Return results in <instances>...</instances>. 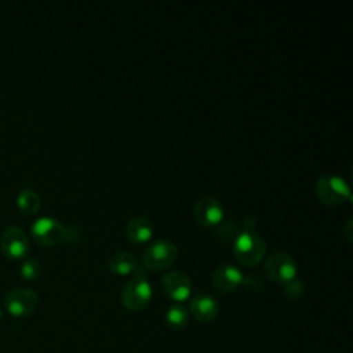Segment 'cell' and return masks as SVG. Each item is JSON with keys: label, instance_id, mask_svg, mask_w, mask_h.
I'll return each mask as SVG.
<instances>
[{"label": "cell", "instance_id": "cell-15", "mask_svg": "<svg viewBox=\"0 0 353 353\" xmlns=\"http://www.w3.org/2000/svg\"><path fill=\"white\" fill-rule=\"evenodd\" d=\"M165 324L168 328L179 331L183 330L189 323V312L182 303H172L165 312Z\"/></svg>", "mask_w": 353, "mask_h": 353}, {"label": "cell", "instance_id": "cell-17", "mask_svg": "<svg viewBox=\"0 0 353 353\" xmlns=\"http://www.w3.org/2000/svg\"><path fill=\"white\" fill-rule=\"evenodd\" d=\"M243 229L239 226V223L234 219H226V221H221L216 228H215V233L225 241H233L236 239V236L241 232Z\"/></svg>", "mask_w": 353, "mask_h": 353}, {"label": "cell", "instance_id": "cell-18", "mask_svg": "<svg viewBox=\"0 0 353 353\" xmlns=\"http://www.w3.org/2000/svg\"><path fill=\"white\" fill-rule=\"evenodd\" d=\"M40 273H41V266L33 258L26 259L21 266V274L25 280H36L40 276Z\"/></svg>", "mask_w": 353, "mask_h": 353}, {"label": "cell", "instance_id": "cell-14", "mask_svg": "<svg viewBox=\"0 0 353 353\" xmlns=\"http://www.w3.org/2000/svg\"><path fill=\"white\" fill-rule=\"evenodd\" d=\"M108 268L110 269V272H113L116 274H120V276L128 274V273L137 270V268H138L137 256L131 251H127V250L114 251L108 258Z\"/></svg>", "mask_w": 353, "mask_h": 353}, {"label": "cell", "instance_id": "cell-7", "mask_svg": "<svg viewBox=\"0 0 353 353\" xmlns=\"http://www.w3.org/2000/svg\"><path fill=\"white\" fill-rule=\"evenodd\" d=\"M33 237L43 245L51 247L65 240V226L50 216H41L32 225Z\"/></svg>", "mask_w": 353, "mask_h": 353}, {"label": "cell", "instance_id": "cell-10", "mask_svg": "<svg viewBox=\"0 0 353 353\" xmlns=\"http://www.w3.org/2000/svg\"><path fill=\"white\" fill-rule=\"evenodd\" d=\"M0 245L8 258H22L29 251V241L25 232L18 226H8L3 230Z\"/></svg>", "mask_w": 353, "mask_h": 353}, {"label": "cell", "instance_id": "cell-11", "mask_svg": "<svg viewBox=\"0 0 353 353\" xmlns=\"http://www.w3.org/2000/svg\"><path fill=\"white\" fill-rule=\"evenodd\" d=\"M243 279L244 274L239 268L230 263H222L212 272L211 283L218 291L232 292L243 284Z\"/></svg>", "mask_w": 353, "mask_h": 353}, {"label": "cell", "instance_id": "cell-6", "mask_svg": "<svg viewBox=\"0 0 353 353\" xmlns=\"http://www.w3.org/2000/svg\"><path fill=\"white\" fill-rule=\"evenodd\" d=\"M39 303L37 294L26 287H18L4 296L6 310L14 317H23L34 312Z\"/></svg>", "mask_w": 353, "mask_h": 353}, {"label": "cell", "instance_id": "cell-1", "mask_svg": "<svg viewBox=\"0 0 353 353\" xmlns=\"http://www.w3.org/2000/svg\"><path fill=\"white\" fill-rule=\"evenodd\" d=\"M232 250L241 265L254 266L265 256L266 241L255 230L243 229L232 241Z\"/></svg>", "mask_w": 353, "mask_h": 353}, {"label": "cell", "instance_id": "cell-3", "mask_svg": "<svg viewBox=\"0 0 353 353\" xmlns=\"http://www.w3.org/2000/svg\"><path fill=\"white\" fill-rule=\"evenodd\" d=\"M121 303L125 309L138 312L143 309L152 298V285L145 273H137L121 290Z\"/></svg>", "mask_w": 353, "mask_h": 353}, {"label": "cell", "instance_id": "cell-8", "mask_svg": "<svg viewBox=\"0 0 353 353\" xmlns=\"http://www.w3.org/2000/svg\"><path fill=\"white\" fill-rule=\"evenodd\" d=\"M161 290L175 302H183L190 296L192 281L182 270H170L161 277Z\"/></svg>", "mask_w": 353, "mask_h": 353}, {"label": "cell", "instance_id": "cell-20", "mask_svg": "<svg viewBox=\"0 0 353 353\" xmlns=\"http://www.w3.org/2000/svg\"><path fill=\"white\" fill-rule=\"evenodd\" d=\"M243 284L251 291H258L262 287V280L258 274H248V276H244Z\"/></svg>", "mask_w": 353, "mask_h": 353}, {"label": "cell", "instance_id": "cell-16", "mask_svg": "<svg viewBox=\"0 0 353 353\" xmlns=\"http://www.w3.org/2000/svg\"><path fill=\"white\" fill-rule=\"evenodd\" d=\"M17 204L21 211L26 214H34L40 208V197L32 189H22L17 196Z\"/></svg>", "mask_w": 353, "mask_h": 353}, {"label": "cell", "instance_id": "cell-4", "mask_svg": "<svg viewBox=\"0 0 353 353\" xmlns=\"http://www.w3.org/2000/svg\"><path fill=\"white\" fill-rule=\"evenodd\" d=\"M178 256V248L171 240L159 239L149 243L142 254L143 266L150 270H163L174 263Z\"/></svg>", "mask_w": 353, "mask_h": 353}, {"label": "cell", "instance_id": "cell-12", "mask_svg": "<svg viewBox=\"0 0 353 353\" xmlns=\"http://www.w3.org/2000/svg\"><path fill=\"white\" fill-rule=\"evenodd\" d=\"M189 312L196 320L201 323H210L218 316L219 306L212 295L200 291L190 298Z\"/></svg>", "mask_w": 353, "mask_h": 353}, {"label": "cell", "instance_id": "cell-2", "mask_svg": "<svg viewBox=\"0 0 353 353\" xmlns=\"http://www.w3.org/2000/svg\"><path fill=\"white\" fill-rule=\"evenodd\" d=\"M316 194L327 205H341L350 201V188L347 182L336 174H324L316 181Z\"/></svg>", "mask_w": 353, "mask_h": 353}, {"label": "cell", "instance_id": "cell-5", "mask_svg": "<svg viewBox=\"0 0 353 353\" xmlns=\"http://www.w3.org/2000/svg\"><path fill=\"white\" fill-rule=\"evenodd\" d=\"M263 272L269 280L285 284L296 277L298 266L290 254L276 251L266 256L263 262Z\"/></svg>", "mask_w": 353, "mask_h": 353}, {"label": "cell", "instance_id": "cell-19", "mask_svg": "<svg viewBox=\"0 0 353 353\" xmlns=\"http://www.w3.org/2000/svg\"><path fill=\"white\" fill-rule=\"evenodd\" d=\"M284 285V294L287 295V296H290V298H299L301 295H302V292H303V290H305V284L301 281V280H298L296 277L295 279H292V280H290L288 283H285V284H283Z\"/></svg>", "mask_w": 353, "mask_h": 353}, {"label": "cell", "instance_id": "cell-22", "mask_svg": "<svg viewBox=\"0 0 353 353\" xmlns=\"http://www.w3.org/2000/svg\"><path fill=\"white\" fill-rule=\"evenodd\" d=\"M1 314H3V310H1V306H0V319H1Z\"/></svg>", "mask_w": 353, "mask_h": 353}, {"label": "cell", "instance_id": "cell-9", "mask_svg": "<svg viewBox=\"0 0 353 353\" xmlns=\"http://www.w3.org/2000/svg\"><path fill=\"white\" fill-rule=\"evenodd\" d=\"M193 215L196 222L201 226H216L223 219V205L218 199L205 196L196 201Z\"/></svg>", "mask_w": 353, "mask_h": 353}, {"label": "cell", "instance_id": "cell-13", "mask_svg": "<svg viewBox=\"0 0 353 353\" xmlns=\"http://www.w3.org/2000/svg\"><path fill=\"white\" fill-rule=\"evenodd\" d=\"M125 234L132 243H146L153 234V223L143 215L132 216L127 221Z\"/></svg>", "mask_w": 353, "mask_h": 353}, {"label": "cell", "instance_id": "cell-21", "mask_svg": "<svg viewBox=\"0 0 353 353\" xmlns=\"http://www.w3.org/2000/svg\"><path fill=\"white\" fill-rule=\"evenodd\" d=\"M352 230H353V222H352V219L349 218V219L346 221V223L343 225V233H345V236H346L347 241H352V240H353Z\"/></svg>", "mask_w": 353, "mask_h": 353}]
</instances>
